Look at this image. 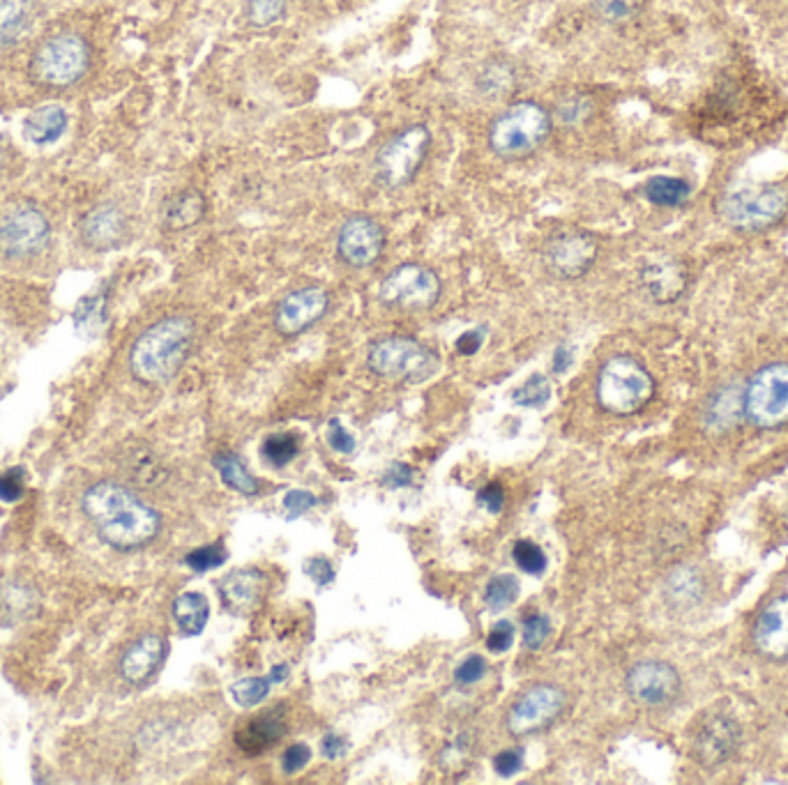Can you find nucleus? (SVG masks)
I'll list each match as a JSON object with an SVG mask.
<instances>
[{
	"label": "nucleus",
	"instance_id": "1",
	"mask_svg": "<svg viewBox=\"0 0 788 785\" xmlns=\"http://www.w3.org/2000/svg\"><path fill=\"white\" fill-rule=\"evenodd\" d=\"M83 514L97 535L120 551L150 544L159 532V514L139 495L116 482H100L83 493Z\"/></svg>",
	"mask_w": 788,
	"mask_h": 785
},
{
	"label": "nucleus",
	"instance_id": "2",
	"mask_svg": "<svg viewBox=\"0 0 788 785\" xmlns=\"http://www.w3.org/2000/svg\"><path fill=\"white\" fill-rule=\"evenodd\" d=\"M196 327L187 316H171L148 327L136 339L130 367L141 383L162 385L183 367L194 346Z\"/></svg>",
	"mask_w": 788,
	"mask_h": 785
},
{
	"label": "nucleus",
	"instance_id": "3",
	"mask_svg": "<svg viewBox=\"0 0 788 785\" xmlns=\"http://www.w3.org/2000/svg\"><path fill=\"white\" fill-rule=\"evenodd\" d=\"M551 136L549 111L537 102H514L489 127V146L500 159H524Z\"/></svg>",
	"mask_w": 788,
	"mask_h": 785
},
{
	"label": "nucleus",
	"instance_id": "4",
	"mask_svg": "<svg viewBox=\"0 0 788 785\" xmlns=\"http://www.w3.org/2000/svg\"><path fill=\"white\" fill-rule=\"evenodd\" d=\"M655 380L641 362L616 355L604 364L597 378V401L611 415H634L653 399Z\"/></svg>",
	"mask_w": 788,
	"mask_h": 785
},
{
	"label": "nucleus",
	"instance_id": "5",
	"mask_svg": "<svg viewBox=\"0 0 788 785\" xmlns=\"http://www.w3.org/2000/svg\"><path fill=\"white\" fill-rule=\"evenodd\" d=\"M367 367L378 378L392 380V383L418 385L436 376L441 360L434 350L411 337H385L371 344Z\"/></svg>",
	"mask_w": 788,
	"mask_h": 785
},
{
	"label": "nucleus",
	"instance_id": "6",
	"mask_svg": "<svg viewBox=\"0 0 788 785\" xmlns=\"http://www.w3.org/2000/svg\"><path fill=\"white\" fill-rule=\"evenodd\" d=\"M431 148V132L424 125H411L401 129L385 141L376 155V175L383 185L399 189L411 182L422 169Z\"/></svg>",
	"mask_w": 788,
	"mask_h": 785
},
{
	"label": "nucleus",
	"instance_id": "7",
	"mask_svg": "<svg viewBox=\"0 0 788 785\" xmlns=\"http://www.w3.org/2000/svg\"><path fill=\"white\" fill-rule=\"evenodd\" d=\"M786 205L788 196L784 189L756 185L731 192L722 201L719 212H722L724 221H729L731 226L742 228V231H759V228L777 224V221L784 217Z\"/></svg>",
	"mask_w": 788,
	"mask_h": 785
},
{
	"label": "nucleus",
	"instance_id": "8",
	"mask_svg": "<svg viewBox=\"0 0 788 785\" xmlns=\"http://www.w3.org/2000/svg\"><path fill=\"white\" fill-rule=\"evenodd\" d=\"M742 408L761 429H777L788 424V364H772L761 369L745 390Z\"/></svg>",
	"mask_w": 788,
	"mask_h": 785
},
{
	"label": "nucleus",
	"instance_id": "9",
	"mask_svg": "<svg viewBox=\"0 0 788 785\" xmlns=\"http://www.w3.org/2000/svg\"><path fill=\"white\" fill-rule=\"evenodd\" d=\"M441 291V279L434 270L422 263H404L388 272L378 297L385 307L424 311L436 307Z\"/></svg>",
	"mask_w": 788,
	"mask_h": 785
},
{
	"label": "nucleus",
	"instance_id": "10",
	"mask_svg": "<svg viewBox=\"0 0 788 785\" xmlns=\"http://www.w3.org/2000/svg\"><path fill=\"white\" fill-rule=\"evenodd\" d=\"M88 67V47L79 35H56L33 56V76L44 86H70Z\"/></svg>",
	"mask_w": 788,
	"mask_h": 785
},
{
	"label": "nucleus",
	"instance_id": "11",
	"mask_svg": "<svg viewBox=\"0 0 788 785\" xmlns=\"http://www.w3.org/2000/svg\"><path fill=\"white\" fill-rule=\"evenodd\" d=\"M597 251V238L581 228H563L556 231L544 245V268L556 279H579L593 268Z\"/></svg>",
	"mask_w": 788,
	"mask_h": 785
},
{
	"label": "nucleus",
	"instance_id": "12",
	"mask_svg": "<svg viewBox=\"0 0 788 785\" xmlns=\"http://www.w3.org/2000/svg\"><path fill=\"white\" fill-rule=\"evenodd\" d=\"M49 221L33 205H12L0 215V251L28 258L47 247Z\"/></svg>",
	"mask_w": 788,
	"mask_h": 785
},
{
	"label": "nucleus",
	"instance_id": "13",
	"mask_svg": "<svg viewBox=\"0 0 788 785\" xmlns=\"http://www.w3.org/2000/svg\"><path fill=\"white\" fill-rule=\"evenodd\" d=\"M565 710V691L556 684H535L519 696L507 714V730L512 735H533L549 728Z\"/></svg>",
	"mask_w": 788,
	"mask_h": 785
},
{
	"label": "nucleus",
	"instance_id": "14",
	"mask_svg": "<svg viewBox=\"0 0 788 785\" xmlns=\"http://www.w3.org/2000/svg\"><path fill=\"white\" fill-rule=\"evenodd\" d=\"M385 249V231L374 217H348L337 233V256L348 268H371Z\"/></svg>",
	"mask_w": 788,
	"mask_h": 785
},
{
	"label": "nucleus",
	"instance_id": "15",
	"mask_svg": "<svg viewBox=\"0 0 788 785\" xmlns=\"http://www.w3.org/2000/svg\"><path fill=\"white\" fill-rule=\"evenodd\" d=\"M330 309V295L321 286L298 288L275 309V327L282 337H298L323 320Z\"/></svg>",
	"mask_w": 788,
	"mask_h": 785
},
{
	"label": "nucleus",
	"instance_id": "16",
	"mask_svg": "<svg viewBox=\"0 0 788 785\" xmlns=\"http://www.w3.org/2000/svg\"><path fill=\"white\" fill-rule=\"evenodd\" d=\"M627 693L643 707L669 705L680 691L678 670L664 661H641L627 673Z\"/></svg>",
	"mask_w": 788,
	"mask_h": 785
},
{
	"label": "nucleus",
	"instance_id": "17",
	"mask_svg": "<svg viewBox=\"0 0 788 785\" xmlns=\"http://www.w3.org/2000/svg\"><path fill=\"white\" fill-rule=\"evenodd\" d=\"M754 645L763 657L788 659V594L765 604L754 624Z\"/></svg>",
	"mask_w": 788,
	"mask_h": 785
},
{
	"label": "nucleus",
	"instance_id": "18",
	"mask_svg": "<svg viewBox=\"0 0 788 785\" xmlns=\"http://www.w3.org/2000/svg\"><path fill=\"white\" fill-rule=\"evenodd\" d=\"M641 286L655 302L669 304L678 300L687 288V270L676 258L662 256L648 261L641 270Z\"/></svg>",
	"mask_w": 788,
	"mask_h": 785
},
{
	"label": "nucleus",
	"instance_id": "19",
	"mask_svg": "<svg viewBox=\"0 0 788 785\" xmlns=\"http://www.w3.org/2000/svg\"><path fill=\"white\" fill-rule=\"evenodd\" d=\"M740 730L726 716H715L696 737V758L706 767H717L738 751Z\"/></svg>",
	"mask_w": 788,
	"mask_h": 785
},
{
	"label": "nucleus",
	"instance_id": "20",
	"mask_svg": "<svg viewBox=\"0 0 788 785\" xmlns=\"http://www.w3.org/2000/svg\"><path fill=\"white\" fill-rule=\"evenodd\" d=\"M265 592V576L259 569H238L219 583V597L222 604L233 613L245 615L259 606Z\"/></svg>",
	"mask_w": 788,
	"mask_h": 785
},
{
	"label": "nucleus",
	"instance_id": "21",
	"mask_svg": "<svg viewBox=\"0 0 788 785\" xmlns=\"http://www.w3.org/2000/svg\"><path fill=\"white\" fill-rule=\"evenodd\" d=\"M166 657V640L157 634H148L136 640V643L123 654L120 661V673L130 684H143L157 673Z\"/></svg>",
	"mask_w": 788,
	"mask_h": 785
},
{
	"label": "nucleus",
	"instance_id": "22",
	"mask_svg": "<svg viewBox=\"0 0 788 785\" xmlns=\"http://www.w3.org/2000/svg\"><path fill=\"white\" fill-rule=\"evenodd\" d=\"M125 235V217L123 212L113 205H100L93 212H88L81 221V238L86 245L95 249L116 247Z\"/></svg>",
	"mask_w": 788,
	"mask_h": 785
},
{
	"label": "nucleus",
	"instance_id": "23",
	"mask_svg": "<svg viewBox=\"0 0 788 785\" xmlns=\"http://www.w3.org/2000/svg\"><path fill=\"white\" fill-rule=\"evenodd\" d=\"M284 733V723L272 714L254 716L252 721L245 723L236 733V744L240 751L249 753V756H259V753L268 751L270 746L279 742V737Z\"/></svg>",
	"mask_w": 788,
	"mask_h": 785
},
{
	"label": "nucleus",
	"instance_id": "24",
	"mask_svg": "<svg viewBox=\"0 0 788 785\" xmlns=\"http://www.w3.org/2000/svg\"><path fill=\"white\" fill-rule=\"evenodd\" d=\"M206 217V198L196 189H185L171 198L164 208V224L171 231H185Z\"/></svg>",
	"mask_w": 788,
	"mask_h": 785
},
{
	"label": "nucleus",
	"instance_id": "25",
	"mask_svg": "<svg viewBox=\"0 0 788 785\" xmlns=\"http://www.w3.org/2000/svg\"><path fill=\"white\" fill-rule=\"evenodd\" d=\"M65 127H67V113L60 109V106L49 104L30 113L24 123V134L28 141L37 143V146H47V143L60 139Z\"/></svg>",
	"mask_w": 788,
	"mask_h": 785
},
{
	"label": "nucleus",
	"instance_id": "26",
	"mask_svg": "<svg viewBox=\"0 0 788 785\" xmlns=\"http://www.w3.org/2000/svg\"><path fill=\"white\" fill-rule=\"evenodd\" d=\"M173 617L189 636L201 634L210 617V601L201 592H185L173 601Z\"/></svg>",
	"mask_w": 788,
	"mask_h": 785
},
{
	"label": "nucleus",
	"instance_id": "27",
	"mask_svg": "<svg viewBox=\"0 0 788 785\" xmlns=\"http://www.w3.org/2000/svg\"><path fill=\"white\" fill-rule=\"evenodd\" d=\"M666 597L673 606H694L703 597V578L692 567H678L666 578Z\"/></svg>",
	"mask_w": 788,
	"mask_h": 785
},
{
	"label": "nucleus",
	"instance_id": "28",
	"mask_svg": "<svg viewBox=\"0 0 788 785\" xmlns=\"http://www.w3.org/2000/svg\"><path fill=\"white\" fill-rule=\"evenodd\" d=\"M212 466L217 468L219 477H222V482L229 486V489L242 495H256L261 491L259 479L245 468V463H242L236 454H217L215 459H212Z\"/></svg>",
	"mask_w": 788,
	"mask_h": 785
},
{
	"label": "nucleus",
	"instance_id": "29",
	"mask_svg": "<svg viewBox=\"0 0 788 785\" xmlns=\"http://www.w3.org/2000/svg\"><path fill=\"white\" fill-rule=\"evenodd\" d=\"M0 611H3L10 620H24V617L33 615L37 611V594L30 585L21 581L7 583L0 590Z\"/></svg>",
	"mask_w": 788,
	"mask_h": 785
},
{
	"label": "nucleus",
	"instance_id": "30",
	"mask_svg": "<svg viewBox=\"0 0 788 785\" xmlns=\"http://www.w3.org/2000/svg\"><path fill=\"white\" fill-rule=\"evenodd\" d=\"M28 3L26 0H0V49L10 47L26 33Z\"/></svg>",
	"mask_w": 788,
	"mask_h": 785
},
{
	"label": "nucleus",
	"instance_id": "31",
	"mask_svg": "<svg viewBox=\"0 0 788 785\" xmlns=\"http://www.w3.org/2000/svg\"><path fill=\"white\" fill-rule=\"evenodd\" d=\"M646 198L650 203L662 205V208H676L683 205L689 198V185L680 178H669V175H657L646 185Z\"/></svg>",
	"mask_w": 788,
	"mask_h": 785
},
{
	"label": "nucleus",
	"instance_id": "32",
	"mask_svg": "<svg viewBox=\"0 0 788 785\" xmlns=\"http://www.w3.org/2000/svg\"><path fill=\"white\" fill-rule=\"evenodd\" d=\"M74 325L83 337H97L106 325V300L104 295L83 297L74 309Z\"/></svg>",
	"mask_w": 788,
	"mask_h": 785
},
{
	"label": "nucleus",
	"instance_id": "33",
	"mask_svg": "<svg viewBox=\"0 0 788 785\" xmlns=\"http://www.w3.org/2000/svg\"><path fill=\"white\" fill-rule=\"evenodd\" d=\"M127 466H130L132 482L141 486H157L159 482H164V468L162 463L157 461V456L150 452L146 447L134 449V452L127 456Z\"/></svg>",
	"mask_w": 788,
	"mask_h": 785
},
{
	"label": "nucleus",
	"instance_id": "34",
	"mask_svg": "<svg viewBox=\"0 0 788 785\" xmlns=\"http://www.w3.org/2000/svg\"><path fill=\"white\" fill-rule=\"evenodd\" d=\"M300 454V442L293 433H272L263 440L261 456L272 468H284Z\"/></svg>",
	"mask_w": 788,
	"mask_h": 785
},
{
	"label": "nucleus",
	"instance_id": "35",
	"mask_svg": "<svg viewBox=\"0 0 788 785\" xmlns=\"http://www.w3.org/2000/svg\"><path fill=\"white\" fill-rule=\"evenodd\" d=\"M477 88L491 99L503 97L514 88V70L507 63H491L477 76Z\"/></svg>",
	"mask_w": 788,
	"mask_h": 785
},
{
	"label": "nucleus",
	"instance_id": "36",
	"mask_svg": "<svg viewBox=\"0 0 788 785\" xmlns=\"http://www.w3.org/2000/svg\"><path fill=\"white\" fill-rule=\"evenodd\" d=\"M517 597H519V581L517 576L512 574L494 576L487 583V590H484V601H487V606L494 613L505 611L507 606H512L514 601H517Z\"/></svg>",
	"mask_w": 788,
	"mask_h": 785
},
{
	"label": "nucleus",
	"instance_id": "37",
	"mask_svg": "<svg viewBox=\"0 0 788 785\" xmlns=\"http://www.w3.org/2000/svg\"><path fill=\"white\" fill-rule=\"evenodd\" d=\"M551 399V383L542 373H533L524 385L512 392V401L521 408H542Z\"/></svg>",
	"mask_w": 788,
	"mask_h": 785
},
{
	"label": "nucleus",
	"instance_id": "38",
	"mask_svg": "<svg viewBox=\"0 0 788 785\" xmlns=\"http://www.w3.org/2000/svg\"><path fill=\"white\" fill-rule=\"evenodd\" d=\"M595 14L609 24H623L643 10L646 0H590Z\"/></svg>",
	"mask_w": 788,
	"mask_h": 785
},
{
	"label": "nucleus",
	"instance_id": "39",
	"mask_svg": "<svg viewBox=\"0 0 788 785\" xmlns=\"http://www.w3.org/2000/svg\"><path fill=\"white\" fill-rule=\"evenodd\" d=\"M512 555H514V562H517V567L524 571V574L540 576V574H544V571H547V565H549L547 553H544L542 548L535 544V541H528V539L517 541V544H514Z\"/></svg>",
	"mask_w": 788,
	"mask_h": 785
},
{
	"label": "nucleus",
	"instance_id": "40",
	"mask_svg": "<svg viewBox=\"0 0 788 785\" xmlns=\"http://www.w3.org/2000/svg\"><path fill=\"white\" fill-rule=\"evenodd\" d=\"M270 677H245L231 687V698L240 707H254L263 703L270 693Z\"/></svg>",
	"mask_w": 788,
	"mask_h": 785
},
{
	"label": "nucleus",
	"instance_id": "41",
	"mask_svg": "<svg viewBox=\"0 0 788 785\" xmlns=\"http://www.w3.org/2000/svg\"><path fill=\"white\" fill-rule=\"evenodd\" d=\"M286 12V0H249V24L256 28H268L277 24Z\"/></svg>",
	"mask_w": 788,
	"mask_h": 785
},
{
	"label": "nucleus",
	"instance_id": "42",
	"mask_svg": "<svg viewBox=\"0 0 788 785\" xmlns=\"http://www.w3.org/2000/svg\"><path fill=\"white\" fill-rule=\"evenodd\" d=\"M226 558H229V553H226V548L222 544H210L189 553L185 558V565L196 571V574H203V571L222 567Z\"/></svg>",
	"mask_w": 788,
	"mask_h": 785
},
{
	"label": "nucleus",
	"instance_id": "43",
	"mask_svg": "<svg viewBox=\"0 0 788 785\" xmlns=\"http://www.w3.org/2000/svg\"><path fill=\"white\" fill-rule=\"evenodd\" d=\"M551 636V622L544 613H528L524 617V645L528 650H542V645L547 643Z\"/></svg>",
	"mask_w": 788,
	"mask_h": 785
},
{
	"label": "nucleus",
	"instance_id": "44",
	"mask_svg": "<svg viewBox=\"0 0 788 785\" xmlns=\"http://www.w3.org/2000/svg\"><path fill=\"white\" fill-rule=\"evenodd\" d=\"M484 675H487V661L480 654H471L454 670V682L461 684V687H471V684L480 682Z\"/></svg>",
	"mask_w": 788,
	"mask_h": 785
},
{
	"label": "nucleus",
	"instance_id": "45",
	"mask_svg": "<svg viewBox=\"0 0 788 785\" xmlns=\"http://www.w3.org/2000/svg\"><path fill=\"white\" fill-rule=\"evenodd\" d=\"M325 440H328V445L339 454L355 452V438L346 431V426L339 422V419H330L328 431H325Z\"/></svg>",
	"mask_w": 788,
	"mask_h": 785
},
{
	"label": "nucleus",
	"instance_id": "46",
	"mask_svg": "<svg viewBox=\"0 0 788 785\" xmlns=\"http://www.w3.org/2000/svg\"><path fill=\"white\" fill-rule=\"evenodd\" d=\"M309 760H312V751H309L307 744H291L289 749L284 751V758H282V769L284 774H298L302 772L309 765Z\"/></svg>",
	"mask_w": 788,
	"mask_h": 785
},
{
	"label": "nucleus",
	"instance_id": "47",
	"mask_svg": "<svg viewBox=\"0 0 788 785\" xmlns=\"http://www.w3.org/2000/svg\"><path fill=\"white\" fill-rule=\"evenodd\" d=\"M316 505H318V498L309 491L293 489L284 495V509L289 512L291 518L302 516L305 512H309V509H314Z\"/></svg>",
	"mask_w": 788,
	"mask_h": 785
},
{
	"label": "nucleus",
	"instance_id": "48",
	"mask_svg": "<svg viewBox=\"0 0 788 785\" xmlns=\"http://www.w3.org/2000/svg\"><path fill=\"white\" fill-rule=\"evenodd\" d=\"M305 571L318 588H325V585L335 581V567L330 565L328 558H309L305 562Z\"/></svg>",
	"mask_w": 788,
	"mask_h": 785
},
{
	"label": "nucleus",
	"instance_id": "49",
	"mask_svg": "<svg viewBox=\"0 0 788 785\" xmlns=\"http://www.w3.org/2000/svg\"><path fill=\"white\" fill-rule=\"evenodd\" d=\"M512 643H514V627L510 622H498L487 636V647L494 654L507 652L512 647Z\"/></svg>",
	"mask_w": 788,
	"mask_h": 785
},
{
	"label": "nucleus",
	"instance_id": "50",
	"mask_svg": "<svg viewBox=\"0 0 788 785\" xmlns=\"http://www.w3.org/2000/svg\"><path fill=\"white\" fill-rule=\"evenodd\" d=\"M24 479H21V472L12 470L7 475H0V500L3 502H17L21 495H24Z\"/></svg>",
	"mask_w": 788,
	"mask_h": 785
},
{
	"label": "nucleus",
	"instance_id": "51",
	"mask_svg": "<svg viewBox=\"0 0 788 785\" xmlns=\"http://www.w3.org/2000/svg\"><path fill=\"white\" fill-rule=\"evenodd\" d=\"M521 767H524V758H521L519 751H500L494 758L496 774L505 776V779H510V776L521 772Z\"/></svg>",
	"mask_w": 788,
	"mask_h": 785
},
{
	"label": "nucleus",
	"instance_id": "52",
	"mask_svg": "<svg viewBox=\"0 0 788 785\" xmlns=\"http://www.w3.org/2000/svg\"><path fill=\"white\" fill-rule=\"evenodd\" d=\"M413 484V468L406 463H392L388 472L383 475V486L388 489H404V486Z\"/></svg>",
	"mask_w": 788,
	"mask_h": 785
},
{
	"label": "nucleus",
	"instance_id": "53",
	"mask_svg": "<svg viewBox=\"0 0 788 785\" xmlns=\"http://www.w3.org/2000/svg\"><path fill=\"white\" fill-rule=\"evenodd\" d=\"M484 337H487V330L484 327H477V330H468L461 334L457 339V353L464 355V357H471L475 355L477 350L482 348L484 344Z\"/></svg>",
	"mask_w": 788,
	"mask_h": 785
},
{
	"label": "nucleus",
	"instance_id": "54",
	"mask_svg": "<svg viewBox=\"0 0 788 785\" xmlns=\"http://www.w3.org/2000/svg\"><path fill=\"white\" fill-rule=\"evenodd\" d=\"M480 505L487 509L491 514H500L503 512V505H505V491L500 489V484H489L487 489H482L480 495Z\"/></svg>",
	"mask_w": 788,
	"mask_h": 785
},
{
	"label": "nucleus",
	"instance_id": "55",
	"mask_svg": "<svg viewBox=\"0 0 788 785\" xmlns=\"http://www.w3.org/2000/svg\"><path fill=\"white\" fill-rule=\"evenodd\" d=\"M348 751V742L342 735H335V733H328L321 739V753L328 760H339L344 758Z\"/></svg>",
	"mask_w": 788,
	"mask_h": 785
},
{
	"label": "nucleus",
	"instance_id": "56",
	"mask_svg": "<svg viewBox=\"0 0 788 785\" xmlns=\"http://www.w3.org/2000/svg\"><path fill=\"white\" fill-rule=\"evenodd\" d=\"M572 362H574V350L567 346V344H563V346H558L556 348V355H553V371L556 373H565L567 369L572 367Z\"/></svg>",
	"mask_w": 788,
	"mask_h": 785
},
{
	"label": "nucleus",
	"instance_id": "57",
	"mask_svg": "<svg viewBox=\"0 0 788 785\" xmlns=\"http://www.w3.org/2000/svg\"><path fill=\"white\" fill-rule=\"evenodd\" d=\"M289 673H291V670H289V666H286V663H277V666L270 670L268 677H270L272 684H282L286 677H289Z\"/></svg>",
	"mask_w": 788,
	"mask_h": 785
},
{
	"label": "nucleus",
	"instance_id": "58",
	"mask_svg": "<svg viewBox=\"0 0 788 785\" xmlns=\"http://www.w3.org/2000/svg\"><path fill=\"white\" fill-rule=\"evenodd\" d=\"M0 159H3V150H0Z\"/></svg>",
	"mask_w": 788,
	"mask_h": 785
}]
</instances>
